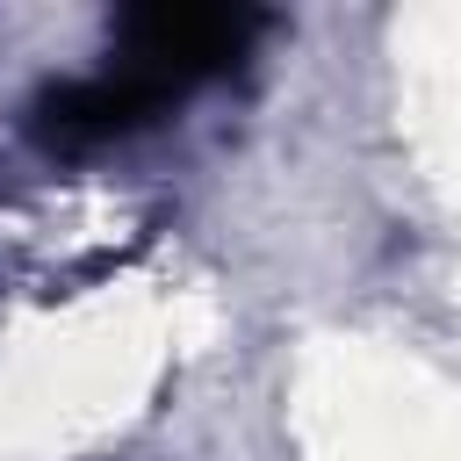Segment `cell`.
<instances>
[{
    "mask_svg": "<svg viewBox=\"0 0 461 461\" xmlns=\"http://www.w3.org/2000/svg\"><path fill=\"white\" fill-rule=\"evenodd\" d=\"M252 29H259V22H252V14H230V7H158V14H130V22H122V65L144 72V79H158L166 94H180V86L223 72V65L245 50Z\"/></svg>",
    "mask_w": 461,
    "mask_h": 461,
    "instance_id": "obj_1",
    "label": "cell"
}]
</instances>
